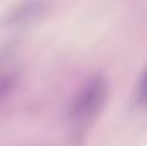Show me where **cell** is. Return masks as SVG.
I'll list each match as a JSON object with an SVG mask.
<instances>
[{
	"instance_id": "cell-1",
	"label": "cell",
	"mask_w": 147,
	"mask_h": 146,
	"mask_svg": "<svg viewBox=\"0 0 147 146\" xmlns=\"http://www.w3.org/2000/svg\"><path fill=\"white\" fill-rule=\"evenodd\" d=\"M110 97V82L101 72L90 74L74 91L66 106V126L70 141L79 145L103 113Z\"/></svg>"
},
{
	"instance_id": "cell-2",
	"label": "cell",
	"mask_w": 147,
	"mask_h": 146,
	"mask_svg": "<svg viewBox=\"0 0 147 146\" xmlns=\"http://www.w3.org/2000/svg\"><path fill=\"white\" fill-rule=\"evenodd\" d=\"M23 76V64L12 44L0 45V107L16 97Z\"/></svg>"
},
{
	"instance_id": "cell-3",
	"label": "cell",
	"mask_w": 147,
	"mask_h": 146,
	"mask_svg": "<svg viewBox=\"0 0 147 146\" xmlns=\"http://www.w3.org/2000/svg\"><path fill=\"white\" fill-rule=\"evenodd\" d=\"M48 9V0H21L9 12L5 22L10 26H28L40 20Z\"/></svg>"
},
{
	"instance_id": "cell-4",
	"label": "cell",
	"mask_w": 147,
	"mask_h": 146,
	"mask_svg": "<svg viewBox=\"0 0 147 146\" xmlns=\"http://www.w3.org/2000/svg\"><path fill=\"white\" fill-rule=\"evenodd\" d=\"M134 102L138 107L147 109V66L142 70L136 83Z\"/></svg>"
}]
</instances>
